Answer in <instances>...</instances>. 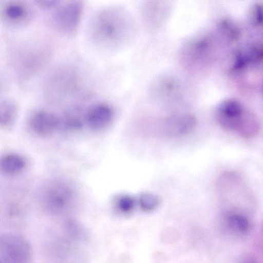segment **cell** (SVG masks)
<instances>
[{
  "mask_svg": "<svg viewBox=\"0 0 263 263\" xmlns=\"http://www.w3.org/2000/svg\"><path fill=\"white\" fill-rule=\"evenodd\" d=\"M132 16L126 9L118 6H108L100 9L92 16L88 34L97 46L115 49L125 45L134 33Z\"/></svg>",
  "mask_w": 263,
  "mask_h": 263,
  "instance_id": "1",
  "label": "cell"
},
{
  "mask_svg": "<svg viewBox=\"0 0 263 263\" xmlns=\"http://www.w3.org/2000/svg\"><path fill=\"white\" fill-rule=\"evenodd\" d=\"M215 117L223 128L243 138H253L259 132L260 127L257 119L246 112L241 104L235 99H228L220 103L216 109Z\"/></svg>",
  "mask_w": 263,
  "mask_h": 263,
  "instance_id": "2",
  "label": "cell"
},
{
  "mask_svg": "<svg viewBox=\"0 0 263 263\" xmlns=\"http://www.w3.org/2000/svg\"><path fill=\"white\" fill-rule=\"evenodd\" d=\"M32 251L28 240L12 233L0 235V263H32Z\"/></svg>",
  "mask_w": 263,
  "mask_h": 263,
  "instance_id": "3",
  "label": "cell"
},
{
  "mask_svg": "<svg viewBox=\"0 0 263 263\" xmlns=\"http://www.w3.org/2000/svg\"><path fill=\"white\" fill-rule=\"evenodd\" d=\"M84 4L81 1H69L60 5L52 16L55 27L61 32L72 35L77 32L82 17Z\"/></svg>",
  "mask_w": 263,
  "mask_h": 263,
  "instance_id": "4",
  "label": "cell"
},
{
  "mask_svg": "<svg viewBox=\"0 0 263 263\" xmlns=\"http://www.w3.org/2000/svg\"><path fill=\"white\" fill-rule=\"evenodd\" d=\"M50 81V90L52 95L60 98L73 97L81 89V79L72 68L63 67L58 69L52 73Z\"/></svg>",
  "mask_w": 263,
  "mask_h": 263,
  "instance_id": "5",
  "label": "cell"
},
{
  "mask_svg": "<svg viewBox=\"0 0 263 263\" xmlns=\"http://www.w3.org/2000/svg\"><path fill=\"white\" fill-rule=\"evenodd\" d=\"M75 197L74 192L67 183L53 181L44 188L42 198L45 206L51 211H58L70 204Z\"/></svg>",
  "mask_w": 263,
  "mask_h": 263,
  "instance_id": "6",
  "label": "cell"
},
{
  "mask_svg": "<svg viewBox=\"0 0 263 263\" xmlns=\"http://www.w3.org/2000/svg\"><path fill=\"white\" fill-rule=\"evenodd\" d=\"M60 124V120L54 113L45 109L34 111L28 120V126L34 134L46 137L53 134Z\"/></svg>",
  "mask_w": 263,
  "mask_h": 263,
  "instance_id": "7",
  "label": "cell"
},
{
  "mask_svg": "<svg viewBox=\"0 0 263 263\" xmlns=\"http://www.w3.org/2000/svg\"><path fill=\"white\" fill-rule=\"evenodd\" d=\"M196 125L197 120L194 116L185 114L166 119L162 123L159 130L165 136L178 137L190 133Z\"/></svg>",
  "mask_w": 263,
  "mask_h": 263,
  "instance_id": "8",
  "label": "cell"
},
{
  "mask_svg": "<svg viewBox=\"0 0 263 263\" xmlns=\"http://www.w3.org/2000/svg\"><path fill=\"white\" fill-rule=\"evenodd\" d=\"M114 111L107 103H99L91 107L85 114V119L89 126L95 130H101L112 121Z\"/></svg>",
  "mask_w": 263,
  "mask_h": 263,
  "instance_id": "9",
  "label": "cell"
},
{
  "mask_svg": "<svg viewBox=\"0 0 263 263\" xmlns=\"http://www.w3.org/2000/svg\"><path fill=\"white\" fill-rule=\"evenodd\" d=\"M1 12L4 20L16 25L24 23L29 15L28 7L22 3L15 1L4 5Z\"/></svg>",
  "mask_w": 263,
  "mask_h": 263,
  "instance_id": "10",
  "label": "cell"
},
{
  "mask_svg": "<svg viewBox=\"0 0 263 263\" xmlns=\"http://www.w3.org/2000/svg\"><path fill=\"white\" fill-rule=\"evenodd\" d=\"M26 166L24 158L15 154H9L0 158V171L7 175H14L23 171Z\"/></svg>",
  "mask_w": 263,
  "mask_h": 263,
  "instance_id": "11",
  "label": "cell"
},
{
  "mask_svg": "<svg viewBox=\"0 0 263 263\" xmlns=\"http://www.w3.org/2000/svg\"><path fill=\"white\" fill-rule=\"evenodd\" d=\"M17 108L15 103L10 100L0 101V127L8 128L12 127L15 121Z\"/></svg>",
  "mask_w": 263,
  "mask_h": 263,
  "instance_id": "12",
  "label": "cell"
},
{
  "mask_svg": "<svg viewBox=\"0 0 263 263\" xmlns=\"http://www.w3.org/2000/svg\"><path fill=\"white\" fill-rule=\"evenodd\" d=\"M138 203L142 211L149 212L154 211L159 206L160 203V199L155 194L144 192L140 195Z\"/></svg>",
  "mask_w": 263,
  "mask_h": 263,
  "instance_id": "13",
  "label": "cell"
},
{
  "mask_svg": "<svg viewBox=\"0 0 263 263\" xmlns=\"http://www.w3.org/2000/svg\"><path fill=\"white\" fill-rule=\"evenodd\" d=\"M218 27L226 36L232 40H236L239 36V30L233 22L224 18L219 20Z\"/></svg>",
  "mask_w": 263,
  "mask_h": 263,
  "instance_id": "14",
  "label": "cell"
},
{
  "mask_svg": "<svg viewBox=\"0 0 263 263\" xmlns=\"http://www.w3.org/2000/svg\"><path fill=\"white\" fill-rule=\"evenodd\" d=\"M227 221L230 227L237 231L244 233L248 230L249 221L242 215L236 213L231 214L228 215Z\"/></svg>",
  "mask_w": 263,
  "mask_h": 263,
  "instance_id": "15",
  "label": "cell"
},
{
  "mask_svg": "<svg viewBox=\"0 0 263 263\" xmlns=\"http://www.w3.org/2000/svg\"><path fill=\"white\" fill-rule=\"evenodd\" d=\"M118 209L123 213H127L131 212L135 206L134 198L128 195L120 196L117 202Z\"/></svg>",
  "mask_w": 263,
  "mask_h": 263,
  "instance_id": "16",
  "label": "cell"
},
{
  "mask_svg": "<svg viewBox=\"0 0 263 263\" xmlns=\"http://www.w3.org/2000/svg\"><path fill=\"white\" fill-rule=\"evenodd\" d=\"M249 63L257 64L262 58V49L261 45L255 44L251 46L246 53Z\"/></svg>",
  "mask_w": 263,
  "mask_h": 263,
  "instance_id": "17",
  "label": "cell"
},
{
  "mask_svg": "<svg viewBox=\"0 0 263 263\" xmlns=\"http://www.w3.org/2000/svg\"><path fill=\"white\" fill-rule=\"evenodd\" d=\"M234 61L232 69L233 71L240 70L243 69L249 63L246 53L237 51L235 54Z\"/></svg>",
  "mask_w": 263,
  "mask_h": 263,
  "instance_id": "18",
  "label": "cell"
},
{
  "mask_svg": "<svg viewBox=\"0 0 263 263\" xmlns=\"http://www.w3.org/2000/svg\"><path fill=\"white\" fill-rule=\"evenodd\" d=\"M252 17L255 24L259 25L262 23V7L260 4H256L252 9Z\"/></svg>",
  "mask_w": 263,
  "mask_h": 263,
  "instance_id": "19",
  "label": "cell"
},
{
  "mask_svg": "<svg viewBox=\"0 0 263 263\" xmlns=\"http://www.w3.org/2000/svg\"><path fill=\"white\" fill-rule=\"evenodd\" d=\"M40 6L44 8H50L58 5L59 1H38Z\"/></svg>",
  "mask_w": 263,
  "mask_h": 263,
  "instance_id": "20",
  "label": "cell"
}]
</instances>
